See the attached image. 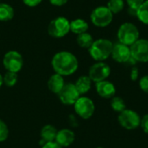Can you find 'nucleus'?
<instances>
[{
  "label": "nucleus",
  "mask_w": 148,
  "mask_h": 148,
  "mask_svg": "<svg viewBox=\"0 0 148 148\" xmlns=\"http://www.w3.org/2000/svg\"><path fill=\"white\" fill-rule=\"evenodd\" d=\"M51 65L56 74L62 76H68L76 72L79 62L76 56L71 52L60 51L53 56Z\"/></svg>",
  "instance_id": "1"
},
{
  "label": "nucleus",
  "mask_w": 148,
  "mask_h": 148,
  "mask_svg": "<svg viewBox=\"0 0 148 148\" xmlns=\"http://www.w3.org/2000/svg\"><path fill=\"white\" fill-rule=\"evenodd\" d=\"M114 43L105 38L95 40L93 44L88 49L90 56L96 62H103L111 56Z\"/></svg>",
  "instance_id": "2"
},
{
  "label": "nucleus",
  "mask_w": 148,
  "mask_h": 148,
  "mask_svg": "<svg viewBox=\"0 0 148 148\" xmlns=\"http://www.w3.org/2000/svg\"><path fill=\"white\" fill-rule=\"evenodd\" d=\"M117 37L119 42L130 47L140 39V31L135 24L124 23L118 29Z\"/></svg>",
  "instance_id": "3"
},
{
  "label": "nucleus",
  "mask_w": 148,
  "mask_h": 148,
  "mask_svg": "<svg viewBox=\"0 0 148 148\" xmlns=\"http://www.w3.org/2000/svg\"><path fill=\"white\" fill-rule=\"evenodd\" d=\"M141 117L140 114L132 109H125L118 115V122L121 127L126 130H134L140 127Z\"/></svg>",
  "instance_id": "4"
},
{
  "label": "nucleus",
  "mask_w": 148,
  "mask_h": 148,
  "mask_svg": "<svg viewBox=\"0 0 148 148\" xmlns=\"http://www.w3.org/2000/svg\"><path fill=\"white\" fill-rule=\"evenodd\" d=\"M70 31V22L63 16H58L53 19L48 26V33L55 38L65 36Z\"/></svg>",
  "instance_id": "5"
},
{
  "label": "nucleus",
  "mask_w": 148,
  "mask_h": 148,
  "mask_svg": "<svg viewBox=\"0 0 148 148\" xmlns=\"http://www.w3.org/2000/svg\"><path fill=\"white\" fill-rule=\"evenodd\" d=\"M114 14L108 9L107 6H99L93 10L90 15L92 23L100 28L108 26L113 20Z\"/></svg>",
  "instance_id": "6"
},
{
  "label": "nucleus",
  "mask_w": 148,
  "mask_h": 148,
  "mask_svg": "<svg viewBox=\"0 0 148 148\" xmlns=\"http://www.w3.org/2000/svg\"><path fill=\"white\" fill-rule=\"evenodd\" d=\"M75 114L82 119L88 120L91 118L95 111L94 101L87 96H80V98L74 104Z\"/></svg>",
  "instance_id": "7"
},
{
  "label": "nucleus",
  "mask_w": 148,
  "mask_h": 148,
  "mask_svg": "<svg viewBox=\"0 0 148 148\" xmlns=\"http://www.w3.org/2000/svg\"><path fill=\"white\" fill-rule=\"evenodd\" d=\"M111 74L109 65L104 62H97L93 64L88 70V77L92 82L97 83L107 80Z\"/></svg>",
  "instance_id": "8"
},
{
  "label": "nucleus",
  "mask_w": 148,
  "mask_h": 148,
  "mask_svg": "<svg viewBox=\"0 0 148 148\" xmlns=\"http://www.w3.org/2000/svg\"><path fill=\"white\" fill-rule=\"evenodd\" d=\"M3 64L7 71L18 73L23 65V59L22 55L15 50L7 52L3 58Z\"/></svg>",
  "instance_id": "9"
},
{
  "label": "nucleus",
  "mask_w": 148,
  "mask_h": 148,
  "mask_svg": "<svg viewBox=\"0 0 148 148\" xmlns=\"http://www.w3.org/2000/svg\"><path fill=\"white\" fill-rule=\"evenodd\" d=\"M57 95L60 101L62 104L68 106H74V104L81 96L75 86V83H65L64 87Z\"/></svg>",
  "instance_id": "10"
},
{
  "label": "nucleus",
  "mask_w": 148,
  "mask_h": 148,
  "mask_svg": "<svg viewBox=\"0 0 148 148\" xmlns=\"http://www.w3.org/2000/svg\"><path fill=\"white\" fill-rule=\"evenodd\" d=\"M131 56L136 62H148V40L139 39L130 46Z\"/></svg>",
  "instance_id": "11"
},
{
  "label": "nucleus",
  "mask_w": 148,
  "mask_h": 148,
  "mask_svg": "<svg viewBox=\"0 0 148 148\" xmlns=\"http://www.w3.org/2000/svg\"><path fill=\"white\" fill-rule=\"evenodd\" d=\"M111 56L115 62L119 63H127L132 57L130 47L121 42L115 43L113 46Z\"/></svg>",
  "instance_id": "12"
},
{
  "label": "nucleus",
  "mask_w": 148,
  "mask_h": 148,
  "mask_svg": "<svg viewBox=\"0 0 148 148\" xmlns=\"http://www.w3.org/2000/svg\"><path fill=\"white\" fill-rule=\"evenodd\" d=\"M95 90L98 95L104 99H111L115 96L116 93L114 84L108 80L95 83Z\"/></svg>",
  "instance_id": "13"
},
{
  "label": "nucleus",
  "mask_w": 148,
  "mask_h": 148,
  "mask_svg": "<svg viewBox=\"0 0 148 148\" xmlns=\"http://www.w3.org/2000/svg\"><path fill=\"white\" fill-rule=\"evenodd\" d=\"M75 140V133L68 128H63L61 129L57 132L56 138V142L61 146L62 147H69L74 143Z\"/></svg>",
  "instance_id": "14"
},
{
  "label": "nucleus",
  "mask_w": 148,
  "mask_h": 148,
  "mask_svg": "<svg viewBox=\"0 0 148 148\" xmlns=\"http://www.w3.org/2000/svg\"><path fill=\"white\" fill-rule=\"evenodd\" d=\"M48 88L54 94L58 95L60 93V91L62 89V88L65 85V82L63 79V76L55 73L54 75H52L49 81H48Z\"/></svg>",
  "instance_id": "15"
},
{
  "label": "nucleus",
  "mask_w": 148,
  "mask_h": 148,
  "mask_svg": "<svg viewBox=\"0 0 148 148\" xmlns=\"http://www.w3.org/2000/svg\"><path fill=\"white\" fill-rule=\"evenodd\" d=\"M92 82H93L88 77V75H82L77 79V81L75 83V86L79 94L81 95H83L91 89Z\"/></svg>",
  "instance_id": "16"
},
{
  "label": "nucleus",
  "mask_w": 148,
  "mask_h": 148,
  "mask_svg": "<svg viewBox=\"0 0 148 148\" xmlns=\"http://www.w3.org/2000/svg\"><path fill=\"white\" fill-rule=\"evenodd\" d=\"M57 132H58V130L56 128L55 126L50 125V124L45 125L41 130V134H40L41 140H44L46 143L55 141L56 138Z\"/></svg>",
  "instance_id": "17"
},
{
  "label": "nucleus",
  "mask_w": 148,
  "mask_h": 148,
  "mask_svg": "<svg viewBox=\"0 0 148 148\" xmlns=\"http://www.w3.org/2000/svg\"><path fill=\"white\" fill-rule=\"evenodd\" d=\"M88 29V23L82 18H76L70 22V31L75 34H82L87 32Z\"/></svg>",
  "instance_id": "18"
},
{
  "label": "nucleus",
  "mask_w": 148,
  "mask_h": 148,
  "mask_svg": "<svg viewBox=\"0 0 148 148\" xmlns=\"http://www.w3.org/2000/svg\"><path fill=\"white\" fill-rule=\"evenodd\" d=\"M14 16V10L13 8L4 3H0V21L1 22H8L10 21Z\"/></svg>",
  "instance_id": "19"
},
{
  "label": "nucleus",
  "mask_w": 148,
  "mask_h": 148,
  "mask_svg": "<svg viewBox=\"0 0 148 148\" xmlns=\"http://www.w3.org/2000/svg\"><path fill=\"white\" fill-rule=\"evenodd\" d=\"M94 41L95 40H94L93 36H91V34H89L88 32L79 34V35H77V37H76L77 44L82 49H88L90 48V46L93 44Z\"/></svg>",
  "instance_id": "20"
},
{
  "label": "nucleus",
  "mask_w": 148,
  "mask_h": 148,
  "mask_svg": "<svg viewBox=\"0 0 148 148\" xmlns=\"http://www.w3.org/2000/svg\"><path fill=\"white\" fill-rule=\"evenodd\" d=\"M136 16L142 23L148 25V0H145L137 10Z\"/></svg>",
  "instance_id": "21"
},
{
  "label": "nucleus",
  "mask_w": 148,
  "mask_h": 148,
  "mask_svg": "<svg viewBox=\"0 0 148 148\" xmlns=\"http://www.w3.org/2000/svg\"><path fill=\"white\" fill-rule=\"evenodd\" d=\"M110 106L114 112L119 114L124 111L125 109H127V106L124 100L120 96H114L113 98H111Z\"/></svg>",
  "instance_id": "22"
},
{
  "label": "nucleus",
  "mask_w": 148,
  "mask_h": 148,
  "mask_svg": "<svg viewBox=\"0 0 148 148\" xmlns=\"http://www.w3.org/2000/svg\"><path fill=\"white\" fill-rule=\"evenodd\" d=\"M125 6V3L123 0H109L108 2L107 7L113 14L120 13Z\"/></svg>",
  "instance_id": "23"
},
{
  "label": "nucleus",
  "mask_w": 148,
  "mask_h": 148,
  "mask_svg": "<svg viewBox=\"0 0 148 148\" xmlns=\"http://www.w3.org/2000/svg\"><path fill=\"white\" fill-rule=\"evenodd\" d=\"M18 80V76H17V73H14V72H10L7 71L4 75L3 76V84H5L7 87L9 88H12L14 87Z\"/></svg>",
  "instance_id": "24"
},
{
  "label": "nucleus",
  "mask_w": 148,
  "mask_h": 148,
  "mask_svg": "<svg viewBox=\"0 0 148 148\" xmlns=\"http://www.w3.org/2000/svg\"><path fill=\"white\" fill-rule=\"evenodd\" d=\"M9 136V128L6 123L0 119V142H3Z\"/></svg>",
  "instance_id": "25"
},
{
  "label": "nucleus",
  "mask_w": 148,
  "mask_h": 148,
  "mask_svg": "<svg viewBox=\"0 0 148 148\" xmlns=\"http://www.w3.org/2000/svg\"><path fill=\"white\" fill-rule=\"evenodd\" d=\"M140 88L146 94H148V75L142 76L139 82Z\"/></svg>",
  "instance_id": "26"
},
{
  "label": "nucleus",
  "mask_w": 148,
  "mask_h": 148,
  "mask_svg": "<svg viewBox=\"0 0 148 148\" xmlns=\"http://www.w3.org/2000/svg\"><path fill=\"white\" fill-rule=\"evenodd\" d=\"M145 0H127V3L128 4V8L137 11V10L140 7V5L144 3Z\"/></svg>",
  "instance_id": "27"
},
{
  "label": "nucleus",
  "mask_w": 148,
  "mask_h": 148,
  "mask_svg": "<svg viewBox=\"0 0 148 148\" xmlns=\"http://www.w3.org/2000/svg\"><path fill=\"white\" fill-rule=\"evenodd\" d=\"M142 130L144 131V133H146L147 134H148V114H145L140 121V126Z\"/></svg>",
  "instance_id": "28"
},
{
  "label": "nucleus",
  "mask_w": 148,
  "mask_h": 148,
  "mask_svg": "<svg viewBox=\"0 0 148 148\" xmlns=\"http://www.w3.org/2000/svg\"><path fill=\"white\" fill-rule=\"evenodd\" d=\"M42 0H23V3L28 7H36L42 3Z\"/></svg>",
  "instance_id": "29"
},
{
  "label": "nucleus",
  "mask_w": 148,
  "mask_h": 148,
  "mask_svg": "<svg viewBox=\"0 0 148 148\" xmlns=\"http://www.w3.org/2000/svg\"><path fill=\"white\" fill-rule=\"evenodd\" d=\"M130 78L134 82H135V81L138 80V78H139V69H138V68L134 67L132 69L131 73H130Z\"/></svg>",
  "instance_id": "30"
},
{
  "label": "nucleus",
  "mask_w": 148,
  "mask_h": 148,
  "mask_svg": "<svg viewBox=\"0 0 148 148\" xmlns=\"http://www.w3.org/2000/svg\"><path fill=\"white\" fill-rule=\"evenodd\" d=\"M42 148H62L61 146H59L56 141H51V142H47L45 143Z\"/></svg>",
  "instance_id": "31"
},
{
  "label": "nucleus",
  "mask_w": 148,
  "mask_h": 148,
  "mask_svg": "<svg viewBox=\"0 0 148 148\" xmlns=\"http://www.w3.org/2000/svg\"><path fill=\"white\" fill-rule=\"evenodd\" d=\"M69 0H49L50 3L55 6H62L68 3Z\"/></svg>",
  "instance_id": "32"
},
{
  "label": "nucleus",
  "mask_w": 148,
  "mask_h": 148,
  "mask_svg": "<svg viewBox=\"0 0 148 148\" xmlns=\"http://www.w3.org/2000/svg\"><path fill=\"white\" fill-rule=\"evenodd\" d=\"M3 84V76H2V75H0V88H1V87H2V85Z\"/></svg>",
  "instance_id": "33"
},
{
  "label": "nucleus",
  "mask_w": 148,
  "mask_h": 148,
  "mask_svg": "<svg viewBox=\"0 0 148 148\" xmlns=\"http://www.w3.org/2000/svg\"><path fill=\"white\" fill-rule=\"evenodd\" d=\"M96 148H103V147H96Z\"/></svg>",
  "instance_id": "34"
}]
</instances>
